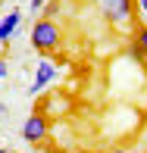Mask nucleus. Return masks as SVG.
Masks as SVG:
<instances>
[{"mask_svg": "<svg viewBox=\"0 0 147 153\" xmlns=\"http://www.w3.org/2000/svg\"><path fill=\"white\" fill-rule=\"evenodd\" d=\"M63 44V31L53 19H38L31 25V47L38 53H53Z\"/></svg>", "mask_w": 147, "mask_h": 153, "instance_id": "nucleus-1", "label": "nucleus"}, {"mask_svg": "<svg viewBox=\"0 0 147 153\" xmlns=\"http://www.w3.org/2000/svg\"><path fill=\"white\" fill-rule=\"evenodd\" d=\"M47 134H50V119H47L41 109H34L28 119L22 122V137H25L28 144H41Z\"/></svg>", "mask_w": 147, "mask_h": 153, "instance_id": "nucleus-2", "label": "nucleus"}, {"mask_svg": "<svg viewBox=\"0 0 147 153\" xmlns=\"http://www.w3.org/2000/svg\"><path fill=\"white\" fill-rule=\"evenodd\" d=\"M60 75V69H57V62L53 59H41L38 62V72H34V81H31V88H28V94H38V91H44L47 85H53V78Z\"/></svg>", "mask_w": 147, "mask_h": 153, "instance_id": "nucleus-3", "label": "nucleus"}, {"mask_svg": "<svg viewBox=\"0 0 147 153\" xmlns=\"http://www.w3.org/2000/svg\"><path fill=\"white\" fill-rule=\"evenodd\" d=\"M19 25H22V10H10L3 19H0V44H3V41H13V38H16Z\"/></svg>", "mask_w": 147, "mask_h": 153, "instance_id": "nucleus-4", "label": "nucleus"}, {"mask_svg": "<svg viewBox=\"0 0 147 153\" xmlns=\"http://www.w3.org/2000/svg\"><path fill=\"white\" fill-rule=\"evenodd\" d=\"M125 56H128L131 62H138V66H147V56H144V50L135 44V41H128V47H125Z\"/></svg>", "mask_w": 147, "mask_h": 153, "instance_id": "nucleus-5", "label": "nucleus"}, {"mask_svg": "<svg viewBox=\"0 0 147 153\" xmlns=\"http://www.w3.org/2000/svg\"><path fill=\"white\" fill-rule=\"evenodd\" d=\"M131 41L141 47V50H144V56H147V25H138V28H135V34H131Z\"/></svg>", "mask_w": 147, "mask_h": 153, "instance_id": "nucleus-6", "label": "nucleus"}, {"mask_svg": "<svg viewBox=\"0 0 147 153\" xmlns=\"http://www.w3.org/2000/svg\"><path fill=\"white\" fill-rule=\"evenodd\" d=\"M44 3H47V0H31V13H38V10H44Z\"/></svg>", "mask_w": 147, "mask_h": 153, "instance_id": "nucleus-7", "label": "nucleus"}, {"mask_svg": "<svg viewBox=\"0 0 147 153\" xmlns=\"http://www.w3.org/2000/svg\"><path fill=\"white\" fill-rule=\"evenodd\" d=\"M6 72H10V66H6V59H0V78H6Z\"/></svg>", "mask_w": 147, "mask_h": 153, "instance_id": "nucleus-8", "label": "nucleus"}, {"mask_svg": "<svg viewBox=\"0 0 147 153\" xmlns=\"http://www.w3.org/2000/svg\"><path fill=\"white\" fill-rule=\"evenodd\" d=\"M135 6H138L141 13H144V16H147V0H135Z\"/></svg>", "mask_w": 147, "mask_h": 153, "instance_id": "nucleus-9", "label": "nucleus"}, {"mask_svg": "<svg viewBox=\"0 0 147 153\" xmlns=\"http://www.w3.org/2000/svg\"><path fill=\"white\" fill-rule=\"evenodd\" d=\"M107 153H135V150H128V147H113V150H107Z\"/></svg>", "mask_w": 147, "mask_h": 153, "instance_id": "nucleus-10", "label": "nucleus"}, {"mask_svg": "<svg viewBox=\"0 0 147 153\" xmlns=\"http://www.w3.org/2000/svg\"><path fill=\"white\" fill-rule=\"evenodd\" d=\"M6 119V103H0V122Z\"/></svg>", "mask_w": 147, "mask_h": 153, "instance_id": "nucleus-11", "label": "nucleus"}, {"mask_svg": "<svg viewBox=\"0 0 147 153\" xmlns=\"http://www.w3.org/2000/svg\"><path fill=\"white\" fill-rule=\"evenodd\" d=\"M0 153H10V150H6V147H0Z\"/></svg>", "mask_w": 147, "mask_h": 153, "instance_id": "nucleus-12", "label": "nucleus"}]
</instances>
